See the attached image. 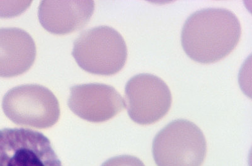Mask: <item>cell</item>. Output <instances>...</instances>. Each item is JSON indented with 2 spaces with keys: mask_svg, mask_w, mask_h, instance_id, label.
I'll list each match as a JSON object with an SVG mask.
<instances>
[{
  "mask_svg": "<svg viewBox=\"0 0 252 166\" xmlns=\"http://www.w3.org/2000/svg\"><path fill=\"white\" fill-rule=\"evenodd\" d=\"M152 151L157 166H201L207 154L206 140L194 123L174 120L155 136Z\"/></svg>",
  "mask_w": 252,
  "mask_h": 166,
  "instance_id": "obj_3",
  "label": "cell"
},
{
  "mask_svg": "<svg viewBox=\"0 0 252 166\" xmlns=\"http://www.w3.org/2000/svg\"><path fill=\"white\" fill-rule=\"evenodd\" d=\"M4 114L15 124L49 129L59 120V102L50 90L42 85H20L6 93L2 101Z\"/></svg>",
  "mask_w": 252,
  "mask_h": 166,
  "instance_id": "obj_4",
  "label": "cell"
},
{
  "mask_svg": "<svg viewBox=\"0 0 252 166\" xmlns=\"http://www.w3.org/2000/svg\"><path fill=\"white\" fill-rule=\"evenodd\" d=\"M242 27L235 13L226 9L209 8L197 11L187 19L181 42L193 61L209 64L229 55L239 42Z\"/></svg>",
  "mask_w": 252,
  "mask_h": 166,
  "instance_id": "obj_1",
  "label": "cell"
},
{
  "mask_svg": "<svg viewBox=\"0 0 252 166\" xmlns=\"http://www.w3.org/2000/svg\"><path fill=\"white\" fill-rule=\"evenodd\" d=\"M0 166H63L50 140L26 129L0 130Z\"/></svg>",
  "mask_w": 252,
  "mask_h": 166,
  "instance_id": "obj_6",
  "label": "cell"
},
{
  "mask_svg": "<svg viewBox=\"0 0 252 166\" xmlns=\"http://www.w3.org/2000/svg\"><path fill=\"white\" fill-rule=\"evenodd\" d=\"M101 166H145V165L136 157L120 156L109 159Z\"/></svg>",
  "mask_w": 252,
  "mask_h": 166,
  "instance_id": "obj_10",
  "label": "cell"
},
{
  "mask_svg": "<svg viewBox=\"0 0 252 166\" xmlns=\"http://www.w3.org/2000/svg\"><path fill=\"white\" fill-rule=\"evenodd\" d=\"M67 105L78 117L92 123L107 122L126 108L114 87L97 83L71 87Z\"/></svg>",
  "mask_w": 252,
  "mask_h": 166,
  "instance_id": "obj_7",
  "label": "cell"
},
{
  "mask_svg": "<svg viewBox=\"0 0 252 166\" xmlns=\"http://www.w3.org/2000/svg\"><path fill=\"white\" fill-rule=\"evenodd\" d=\"M72 55L87 72L112 75L125 66L127 48L118 31L109 26H99L81 33L74 42Z\"/></svg>",
  "mask_w": 252,
  "mask_h": 166,
  "instance_id": "obj_2",
  "label": "cell"
},
{
  "mask_svg": "<svg viewBox=\"0 0 252 166\" xmlns=\"http://www.w3.org/2000/svg\"><path fill=\"white\" fill-rule=\"evenodd\" d=\"M34 41L26 31L0 29V77H17L27 72L36 58Z\"/></svg>",
  "mask_w": 252,
  "mask_h": 166,
  "instance_id": "obj_9",
  "label": "cell"
},
{
  "mask_svg": "<svg viewBox=\"0 0 252 166\" xmlns=\"http://www.w3.org/2000/svg\"><path fill=\"white\" fill-rule=\"evenodd\" d=\"M94 1H42L38 17L42 26L54 34H67L80 30L94 12Z\"/></svg>",
  "mask_w": 252,
  "mask_h": 166,
  "instance_id": "obj_8",
  "label": "cell"
},
{
  "mask_svg": "<svg viewBox=\"0 0 252 166\" xmlns=\"http://www.w3.org/2000/svg\"><path fill=\"white\" fill-rule=\"evenodd\" d=\"M125 98L130 118L141 125L154 124L165 117L172 102L168 85L161 78L149 73L130 78L126 85Z\"/></svg>",
  "mask_w": 252,
  "mask_h": 166,
  "instance_id": "obj_5",
  "label": "cell"
}]
</instances>
